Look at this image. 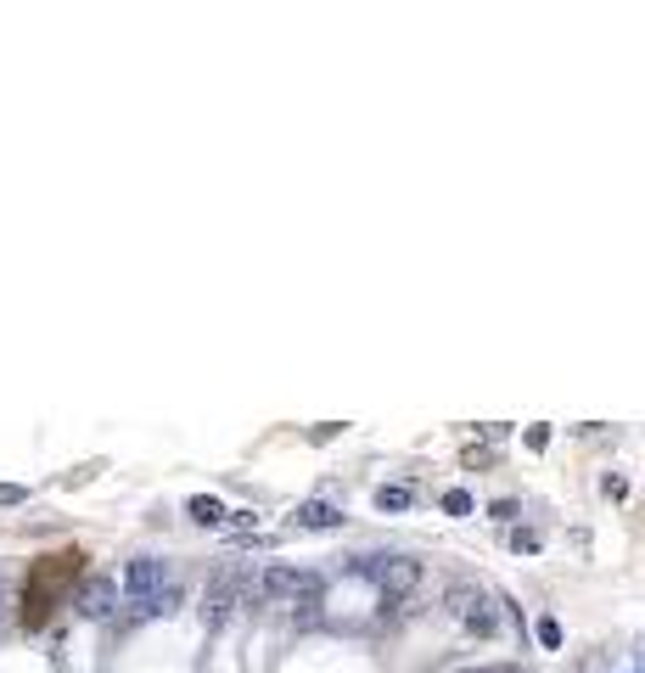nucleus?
<instances>
[{
    "label": "nucleus",
    "mask_w": 645,
    "mask_h": 673,
    "mask_svg": "<svg viewBox=\"0 0 645 673\" xmlns=\"http://www.w3.org/2000/svg\"><path fill=\"white\" fill-rule=\"evenodd\" d=\"M169 589V561H158V556H135L124 567V595H129V606H141V601H152V595H163Z\"/></svg>",
    "instance_id": "4"
},
{
    "label": "nucleus",
    "mask_w": 645,
    "mask_h": 673,
    "mask_svg": "<svg viewBox=\"0 0 645 673\" xmlns=\"http://www.w3.org/2000/svg\"><path fill=\"white\" fill-rule=\"evenodd\" d=\"M264 589H270V595H281V601L320 606V595H326V578H320L315 567H287V561H270V567H264Z\"/></svg>",
    "instance_id": "2"
},
{
    "label": "nucleus",
    "mask_w": 645,
    "mask_h": 673,
    "mask_svg": "<svg viewBox=\"0 0 645 673\" xmlns=\"http://www.w3.org/2000/svg\"><path fill=\"white\" fill-rule=\"evenodd\" d=\"M354 573H371L376 589H382V601H404V595L421 584V561H410V556H359Z\"/></svg>",
    "instance_id": "1"
},
{
    "label": "nucleus",
    "mask_w": 645,
    "mask_h": 673,
    "mask_svg": "<svg viewBox=\"0 0 645 673\" xmlns=\"http://www.w3.org/2000/svg\"><path fill=\"white\" fill-rule=\"evenodd\" d=\"M511 550H539V533H528V528H516V533H511Z\"/></svg>",
    "instance_id": "12"
},
{
    "label": "nucleus",
    "mask_w": 645,
    "mask_h": 673,
    "mask_svg": "<svg viewBox=\"0 0 645 673\" xmlns=\"http://www.w3.org/2000/svg\"><path fill=\"white\" fill-rule=\"evenodd\" d=\"M539 645H545V651H556V645H561V623H556V617H539Z\"/></svg>",
    "instance_id": "10"
},
{
    "label": "nucleus",
    "mask_w": 645,
    "mask_h": 673,
    "mask_svg": "<svg viewBox=\"0 0 645 673\" xmlns=\"http://www.w3.org/2000/svg\"><path fill=\"white\" fill-rule=\"evenodd\" d=\"M292 522H298L303 533H331V528H343V505H331V500H303L298 511H292Z\"/></svg>",
    "instance_id": "5"
},
{
    "label": "nucleus",
    "mask_w": 645,
    "mask_h": 673,
    "mask_svg": "<svg viewBox=\"0 0 645 673\" xmlns=\"http://www.w3.org/2000/svg\"><path fill=\"white\" fill-rule=\"evenodd\" d=\"M113 606H118L113 578H90V584L79 589V617H113Z\"/></svg>",
    "instance_id": "6"
},
{
    "label": "nucleus",
    "mask_w": 645,
    "mask_h": 673,
    "mask_svg": "<svg viewBox=\"0 0 645 673\" xmlns=\"http://www.w3.org/2000/svg\"><path fill=\"white\" fill-rule=\"evenodd\" d=\"M29 500V488H17V483H0V505H23Z\"/></svg>",
    "instance_id": "11"
},
{
    "label": "nucleus",
    "mask_w": 645,
    "mask_h": 673,
    "mask_svg": "<svg viewBox=\"0 0 645 673\" xmlns=\"http://www.w3.org/2000/svg\"><path fill=\"white\" fill-rule=\"evenodd\" d=\"M455 673H516V668H455Z\"/></svg>",
    "instance_id": "14"
},
{
    "label": "nucleus",
    "mask_w": 645,
    "mask_h": 673,
    "mask_svg": "<svg viewBox=\"0 0 645 673\" xmlns=\"http://www.w3.org/2000/svg\"><path fill=\"white\" fill-rule=\"evenodd\" d=\"M449 612H455L472 634H483V640L500 629V612H494V601H488V589H477V584H455V589H449Z\"/></svg>",
    "instance_id": "3"
},
{
    "label": "nucleus",
    "mask_w": 645,
    "mask_h": 673,
    "mask_svg": "<svg viewBox=\"0 0 645 673\" xmlns=\"http://www.w3.org/2000/svg\"><path fill=\"white\" fill-rule=\"evenodd\" d=\"M410 500H416V494H410L404 483H382V488H376V511H410Z\"/></svg>",
    "instance_id": "8"
},
{
    "label": "nucleus",
    "mask_w": 645,
    "mask_h": 673,
    "mask_svg": "<svg viewBox=\"0 0 645 673\" xmlns=\"http://www.w3.org/2000/svg\"><path fill=\"white\" fill-rule=\"evenodd\" d=\"M186 516H191V522H202V528H219V522H225L230 511L214 500V494H197V500L186 505Z\"/></svg>",
    "instance_id": "7"
},
{
    "label": "nucleus",
    "mask_w": 645,
    "mask_h": 673,
    "mask_svg": "<svg viewBox=\"0 0 645 673\" xmlns=\"http://www.w3.org/2000/svg\"><path fill=\"white\" fill-rule=\"evenodd\" d=\"M516 516V500H494V522H511Z\"/></svg>",
    "instance_id": "13"
},
{
    "label": "nucleus",
    "mask_w": 645,
    "mask_h": 673,
    "mask_svg": "<svg viewBox=\"0 0 645 673\" xmlns=\"http://www.w3.org/2000/svg\"><path fill=\"white\" fill-rule=\"evenodd\" d=\"M444 511H449V516H472L477 500L466 494V488H449V494H444Z\"/></svg>",
    "instance_id": "9"
}]
</instances>
